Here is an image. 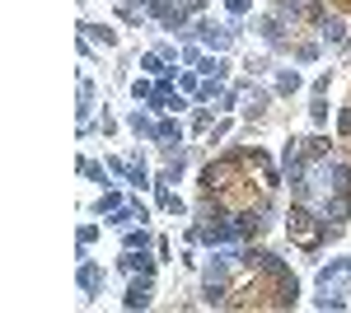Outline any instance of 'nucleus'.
<instances>
[{"label":"nucleus","instance_id":"1","mask_svg":"<svg viewBox=\"0 0 351 313\" xmlns=\"http://www.w3.org/2000/svg\"><path fill=\"white\" fill-rule=\"evenodd\" d=\"M291 234L304 243V248H319V229H314V215L304 206H291Z\"/></svg>","mask_w":351,"mask_h":313},{"label":"nucleus","instance_id":"2","mask_svg":"<svg viewBox=\"0 0 351 313\" xmlns=\"http://www.w3.org/2000/svg\"><path fill=\"white\" fill-rule=\"evenodd\" d=\"M351 215V206H347V192H332V201L324 206V220H332V225H342Z\"/></svg>","mask_w":351,"mask_h":313},{"label":"nucleus","instance_id":"3","mask_svg":"<svg viewBox=\"0 0 351 313\" xmlns=\"http://www.w3.org/2000/svg\"><path fill=\"white\" fill-rule=\"evenodd\" d=\"M127 304H150V286H132V295H127Z\"/></svg>","mask_w":351,"mask_h":313},{"label":"nucleus","instance_id":"4","mask_svg":"<svg viewBox=\"0 0 351 313\" xmlns=\"http://www.w3.org/2000/svg\"><path fill=\"white\" fill-rule=\"evenodd\" d=\"M324 150H328V140H324V136H314V140H304V155H309V159H319Z\"/></svg>","mask_w":351,"mask_h":313},{"label":"nucleus","instance_id":"5","mask_svg":"<svg viewBox=\"0 0 351 313\" xmlns=\"http://www.w3.org/2000/svg\"><path fill=\"white\" fill-rule=\"evenodd\" d=\"M309 117H314V122H328V103H324V99H314V108H309Z\"/></svg>","mask_w":351,"mask_h":313},{"label":"nucleus","instance_id":"6","mask_svg":"<svg viewBox=\"0 0 351 313\" xmlns=\"http://www.w3.org/2000/svg\"><path fill=\"white\" fill-rule=\"evenodd\" d=\"M84 33H89V38H99L104 47H108V42H112V28H84Z\"/></svg>","mask_w":351,"mask_h":313},{"label":"nucleus","instance_id":"7","mask_svg":"<svg viewBox=\"0 0 351 313\" xmlns=\"http://www.w3.org/2000/svg\"><path fill=\"white\" fill-rule=\"evenodd\" d=\"M342 136H351V108H342Z\"/></svg>","mask_w":351,"mask_h":313}]
</instances>
